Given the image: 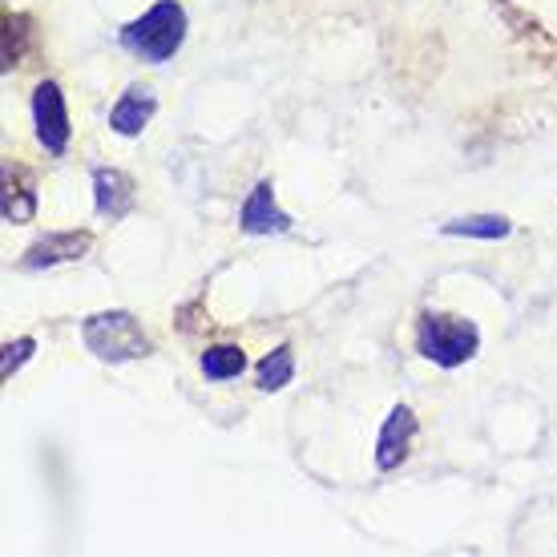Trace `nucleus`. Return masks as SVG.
<instances>
[{
	"instance_id": "2",
	"label": "nucleus",
	"mask_w": 557,
	"mask_h": 557,
	"mask_svg": "<svg viewBox=\"0 0 557 557\" xmlns=\"http://www.w3.org/2000/svg\"><path fill=\"white\" fill-rule=\"evenodd\" d=\"M481 348V332L465 315H445V311H424L417 320V351L436 368H460Z\"/></svg>"
},
{
	"instance_id": "4",
	"label": "nucleus",
	"mask_w": 557,
	"mask_h": 557,
	"mask_svg": "<svg viewBox=\"0 0 557 557\" xmlns=\"http://www.w3.org/2000/svg\"><path fill=\"white\" fill-rule=\"evenodd\" d=\"M33 129H37V141L45 146V153H61L70 150V106H65V94L57 82H41L33 89Z\"/></svg>"
},
{
	"instance_id": "5",
	"label": "nucleus",
	"mask_w": 557,
	"mask_h": 557,
	"mask_svg": "<svg viewBox=\"0 0 557 557\" xmlns=\"http://www.w3.org/2000/svg\"><path fill=\"white\" fill-rule=\"evenodd\" d=\"M89 247H94L89 231H49L21 255V271H53L61 263H77L89 255Z\"/></svg>"
},
{
	"instance_id": "9",
	"label": "nucleus",
	"mask_w": 557,
	"mask_h": 557,
	"mask_svg": "<svg viewBox=\"0 0 557 557\" xmlns=\"http://www.w3.org/2000/svg\"><path fill=\"white\" fill-rule=\"evenodd\" d=\"M153 110H158V98H153L150 85H129L126 94L113 101L110 129L113 134H122V138H138L141 129L150 126Z\"/></svg>"
},
{
	"instance_id": "7",
	"label": "nucleus",
	"mask_w": 557,
	"mask_h": 557,
	"mask_svg": "<svg viewBox=\"0 0 557 557\" xmlns=\"http://www.w3.org/2000/svg\"><path fill=\"white\" fill-rule=\"evenodd\" d=\"M412 441H417V412H412L408 405H396L376 436V469L380 473L400 469V465L408 460Z\"/></svg>"
},
{
	"instance_id": "11",
	"label": "nucleus",
	"mask_w": 557,
	"mask_h": 557,
	"mask_svg": "<svg viewBox=\"0 0 557 557\" xmlns=\"http://www.w3.org/2000/svg\"><path fill=\"white\" fill-rule=\"evenodd\" d=\"M37 49V21L25 13H4V37H0V61L4 73L25 65V57Z\"/></svg>"
},
{
	"instance_id": "15",
	"label": "nucleus",
	"mask_w": 557,
	"mask_h": 557,
	"mask_svg": "<svg viewBox=\"0 0 557 557\" xmlns=\"http://www.w3.org/2000/svg\"><path fill=\"white\" fill-rule=\"evenodd\" d=\"M33 351H37V339L33 335H21V339H9L4 344V360H0V376L13 380L28 360H33Z\"/></svg>"
},
{
	"instance_id": "10",
	"label": "nucleus",
	"mask_w": 557,
	"mask_h": 557,
	"mask_svg": "<svg viewBox=\"0 0 557 557\" xmlns=\"http://www.w3.org/2000/svg\"><path fill=\"white\" fill-rule=\"evenodd\" d=\"M37 219V190H33V174L21 166H4V223L21 226Z\"/></svg>"
},
{
	"instance_id": "6",
	"label": "nucleus",
	"mask_w": 557,
	"mask_h": 557,
	"mask_svg": "<svg viewBox=\"0 0 557 557\" xmlns=\"http://www.w3.org/2000/svg\"><path fill=\"white\" fill-rule=\"evenodd\" d=\"M238 226H243L247 235H283V231H292V214L278 210L275 186H271L267 178L255 182V190L243 198V207H238Z\"/></svg>"
},
{
	"instance_id": "3",
	"label": "nucleus",
	"mask_w": 557,
	"mask_h": 557,
	"mask_svg": "<svg viewBox=\"0 0 557 557\" xmlns=\"http://www.w3.org/2000/svg\"><path fill=\"white\" fill-rule=\"evenodd\" d=\"M82 339L85 348L106 363L146 360L153 351L150 335H146V327L138 323L134 311H98V315H89L82 323Z\"/></svg>"
},
{
	"instance_id": "12",
	"label": "nucleus",
	"mask_w": 557,
	"mask_h": 557,
	"mask_svg": "<svg viewBox=\"0 0 557 557\" xmlns=\"http://www.w3.org/2000/svg\"><path fill=\"white\" fill-rule=\"evenodd\" d=\"M295 380V348L292 344H278L275 351H267L259 368H255V384L259 392H283Z\"/></svg>"
},
{
	"instance_id": "8",
	"label": "nucleus",
	"mask_w": 557,
	"mask_h": 557,
	"mask_svg": "<svg viewBox=\"0 0 557 557\" xmlns=\"http://www.w3.org/2000/svg\"><path fill=\"white\" fill-rule=\"evenodd\" d=\"M134 202H138V186H134L129 174L113 166L94 170V210H98L101 219H126Z\"/></svg>"
},
{
	"instance_id": "13",
	"label": "nucleus",
	"mask_w": 557,
	"mask_h": 557,
	"mask_svg": "<svg viewBox=\"0 0 557 557\" xmlns=\"http://www.w3.org/2000/svg\"><path fill=\"white\" fill-rule=\"evenodd\" d=\"M509 231H513V223L505 214H469V219H453L441 226V235L448 238H485V243L509 238Z\"/></svg>"
},
{
	"instance_id": "1",
	"label": "nucleus",
	"mask_w": 557,
	"mask_h": 557,
	"mask_svg": "<svg viewBox=\"0 0 557 557\" xmlns=\"http://www.w3.org/2000/svg\"><path fill=\"white\" fill-rule=\"evenodd\" d=\"M186 28H190V21H186V9L178 0H158L138 21L122 25L117 41L129 57H138L146 65H166L186 41Z\"/></svg>"
},
{
	"instance_id": "14",
	"label": "nucleus",
	"mask_w": 557,
	"mask_h": 557,
	"mask_svg": "<svg viewBox=\"0 0 557 557\" xmlns=\"http://www.w3.org/2000/svg\"><path fill=\"white\" fill-rule=\"evenodd\" d=\"M202 376L207 380H235L247 372V351L238 348V344H214V348L202 351Z\"/></svg>"
}]
</instances>
